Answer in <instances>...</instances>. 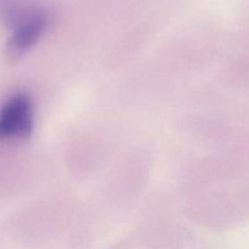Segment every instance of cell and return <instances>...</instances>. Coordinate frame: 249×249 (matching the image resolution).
<instances>
[{
  "mask_svg": "<svg viewBox=\"0 0 249 249\" xmlns=\"http://www.w3.org/2000/svg\"><path fill=\"white\" fill-rule=\"evenodd\" d=\"M33 130V106L27 95L19 94L0 111V139L26 138Z\"/></svg>",
  "mask_w": 249,
  "mask_h": 249,
  "instance_id": "obj_1",
  "label": "cell"
},
{
  "mask_svg": "<svg viewBox=\"0 0 249 249\" xmlns=\"http://www.w3.org/2000/svg\"><path fill=\"white\" fill-rule=\"evenodd\" d=\"M46 15L41 11L33 12L29 15L18 26L7 45V56L10 58L21 57L24 53L29 50L45 31Z\"/></svg>",
  "mask_w": 249,
  "mask_h": 249,
  "instance_id": "obj_2",
  "label": "cell"
}]
</instances>
